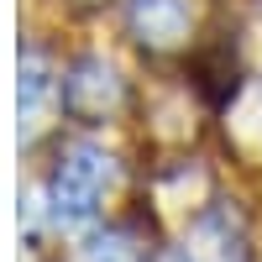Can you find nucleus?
Returning <instances> with one entry per match:
<instances>
[{
  "instance_id": "5",
  "label": "nucleus",
  "mask_w": 262,
  "mask_h": 262,
  "mask_svg": "<svg viewBox=\"0 0 262 262\" xmlns=\"http://www.w3.org/2000/svg\"><path fill=\"white\" fill-rule=\"evenodd\" d=\"M74 262H147V257H142V247L131 242V236L111 231V236H95V242H84V247L74 252Z\"/></svg>"
},
{
  "instance_id": "2",
  "label": "nucleus",
  "mask_w": 262,
  "mask_h": 262,
  "mask_svg": "<svg viewBox=\"0 0 262 262\" xmlns=\"http://www.w3.org/2000/svg\"><path fill=\"white\" fill-rule=\"evenodd\" d=\"M179 262H252V252H247L242 226H236L226 210H205L200 221L184 231Z\"/></svg>"
},
{
  "instance_id": "4",
  "label": "nucleus",
  "mask_w": 262,
  "mask_h": 262,
  "mask_svg": "<svg viewBox=\"0 0 262 262\" xmlns=\"http://www.w3.org/2000/svg\"><path fill=\"white\" fill-rule=\"evenodd\" d=\"M131 32L152 48H173L189 32V11L184 0H131Z\"/></svg>"
},
{
  "instance_id": "3",
  "label": "nucleus",
  "mask_w": 262,
  "mask_h": 262,
  "mask_svg": "<svg viewBox=\"0 0 262 262\" xmlns=\"http://www.w3.org/2000/svg\"><path fill=\"white\" fill-rule=\"evenodd\" d=\"M63 100H69L74 116H105V111L121 100V84H116V74L105 69L100 58H90V63H79V69L69 74V90H63Z\"/></svg>"
},
{
  "instance_id": "1",
  "label": "nucleus",
  "mask_w": 262,
  "mask_h": 262,
  "mask_svg": "<svg viewBox=\"0 0 262 262\" xmlns=\"http://www.w3.org/2000/svg\"><path fill=\"white\" fill-rule=\"evenodd\" d=\"M111 173H116V168H111L105 152H95V147H69V158H63V168H58V184H53L58 221H69V226L90 221L95 205H100V194H105V184H111Z\"/></svg>"
}]
</instances>
